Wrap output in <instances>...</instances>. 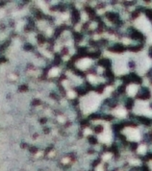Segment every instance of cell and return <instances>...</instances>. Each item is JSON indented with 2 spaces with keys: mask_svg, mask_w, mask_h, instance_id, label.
I'll return each mask as SVG.
<instances>
[{
  "mask_svg": "<svg viewBox=\"0 0 152 171\" xmlns=\"http://www.w3.org/2000/svg\"><path fill=\"white\" fill-rule=\"evenodd\" d=\"M129 36L132 39H135V41H141L143 42L144 41V36L143 34H141V32H139L138 30L131 28L130 29V33H129Z\"/></svg>",
  "mask_w": 152,
  "mask_h": 171,
  "instance_id": "obj_1",
  "label": "cell"
},
{
  "mask_svg": "<svg viewBox=\"0 0 152 171\" xmlns=\"http://www.w3.org/2000/svg\"><path fill=\"white\" fill-rule=\"evenodd\" d=\"M137 97L140 98V99H141V100H147L151 97L150 90H149L147 87H143L140 93L137 94Z\"/></svg>",
  "mask_w": 152,
  "mask_h": 171,
  "instance_id": "obj_2",
  "label": "cell"
},
{
  "mask_svg": "<svg viewBox=\"0 0 152 171\" xmlns=\"http://www.w3.org/2000/svg\"><path fill=\"white\" fill-rule=\"evenodd\" d=\"M109 50L115 53H122L126 50V47L122 43H115L113 46L109 47Z\"/></svg>",
  "mask_w": 152,
  "mask_h": 171,
  "instance_id": "obj_3",
  "label": "cell"
},
{
  "mask_svg": "<svg viewBox=\"0 0 152 171\" xmlns=\"http://www.w3.org/2000/svg\"><path fill=\"white\" fill-rule=\"evenodd\" d=\"M98 64L103 66L105 69H110V67L112 66V62H111V60L107 59V58H103V59H101L98 62Z\"/></svg>",
  "mask_w": 152,
  "mask_h": 171,
  "instance_id": "obj_4",
  "label": "cell"
},
{
  "mask_svg": "<svg viewBox=\"0 0 152 171\" xmlns=\"http://www.w3.org/2000/svg\"><path fill=\"white\" fill-rule=\"evenodd\" d=\"M129 76H130V78H131V81H132V83H135V84H141V83H143L141 78L139 76V75H137L136 73H134V72L129 74Z\"/></svg>",
  "mask_w": 152,
  "mask_h": 171,
  "instance_id": "obj_5",
  "label": "cell"
},
{
  "mask_svg": "<svg viewBox=\"0 0 152 171\" xmlns=\"http://www.w3.org/2000/svg\"><path fill=\"white\" fill-rule=\"evenodd\" d=\"M137 119H138L141 124L145 125V126H149V125L152 123V120L150 119V118L145 117V116H137Z\"/></svg>",
  "mask_w": 152,
  "mask_h": 171,
  "instance_id": "obj_6",
  "label": "cell"
},
{
  "mask_svg": "<svg viewBox=\"0 0 152 171\" xmlns=\"http://www.w3.org/2000/svg\"><path fill=\"white\" fill-rule=\"evenodd\" d=\"M143 43H140V44H138V45H130V46H128L127 47V49L129 50V51H133V52H139V51H141V49H143Z\"/></svg>",
  "mask_w": 152,
  "mask_h": 171,
  "instance_id": "obj_7",
  "label": "cell"
},
{
  "mask_svg": "<svg viewBox=\"0 0 152 171\" xmlns=\"http://www.w3.org/2000/svg\"><path fill=\"white\" fill-rule=\"evenodd\" d=\"M134 107V100L132 98H128L127 100H126V103H125V108L127 110H132Z\"/></svg>",
  "mask_w": 152,
  "mask_h": 171,
  "instance_id": "obj_8",
  "label": "cell"
},
{
  "mask_svg": "<svg viewBox=\"0 0 152 171\" xmlns=\"http://www.w3.org/2000/svg\"><path fill=\"white\" fill-rule=\"evenodd\" d=\"M116 92H118L120 95H122L126 92V87L125 85H120V87H118V90H116Z\"/></svg>",
  "mask_w": 152,
  "mask_h": 171,
  "instance_id": "obj_9",
  "label": "cell"
},
{
  "mask_svg": "<svg viewBox=\"0 0 152 171\" xmlns=\"http://www.w3.org/2000/svg\"><path fill=\"white\" fill-rule=\"evenodd\" d=\"M144 14H145V16H147L148 19H150V20L152 21V9H146L144 10Z\"/></svg>",
  "mask_w": 152,
  "mask_h": 171,
  "instance_id": "obj_10",
  "label": "cell"
},
{
  "mask_svg": "<svg viewBox=\"0 0 152 171\" xmlns=\"http://www.w3.org/2000/svg\"><path fill=\"white\" fill-rule=\"evenodd\" d=\"M104 89H105V85L104 84H101L99 85H97V89H96V91L98 93H101V92L104 91Z\"/></svg>",
  "mask_w": 152,
  "mask_h": 171,
  "instance_id": "obj_11",
  "label": "cell"
},
{
  "mask_svg": "<svg viewBox=\"0 0 152 171\" xmlns=\"http://www.w3.org/2000/svg\"><path fill=\"white\" fill-rule=\"evenodd\" d=\"M95 133H97V134H99V133L103 132V126H102V125H97V126L95 127Z\"/></svg>",
  "mask_w": 152,
  "mask_h": 171,
  "instance_id": "obj_12",
  "label": "cell"
},
{
  "mask_svg": "<svg viewBox=\"0 0 152 171\" xmlns=\"http://www.w3.org/2000/svg\"><path fill=\"white\" fill-rule=\"evenodd\" d=\"M139 14H140V11H139V10H135V11L132 12V18L133 19L137 18V17L139 16Z\"/></svg>",
  "mask_w": 152,
  "mask_h": 171,
  "instance_id": "obj_13",
  "label": "cell"
},
{
  "mask_svg": "<svg viewBox=\"0 0 152 171\" xmlns=\"http://www.w3.org/2000/svg\"><path fill=\"white\" fill-rule=\"evenodd\" d=\"M128 65H129L130 67H134V66H135V65H134V62H130L128 64Z\"/></svg>",
  "mask_w": 152,
  "mask_h": 171,
  "instance_id": "obj_14",
  "label": "cell"
},
{
  "mask_svg": "<svg viewBox=\"0 0 152 171\" xmlns=\"http://www.w3.org/2000/svg\"><path fill=\"white\" fill-rule=\"evenodd\" d=\"M149 56H150L151 58H152V47H150V48H149Z\"/></svg>",
  "mask_w": 152,
  "mask_h": 171,
  "instance_id": "obj_15",
  "label": "cell"
}]
</instances>
